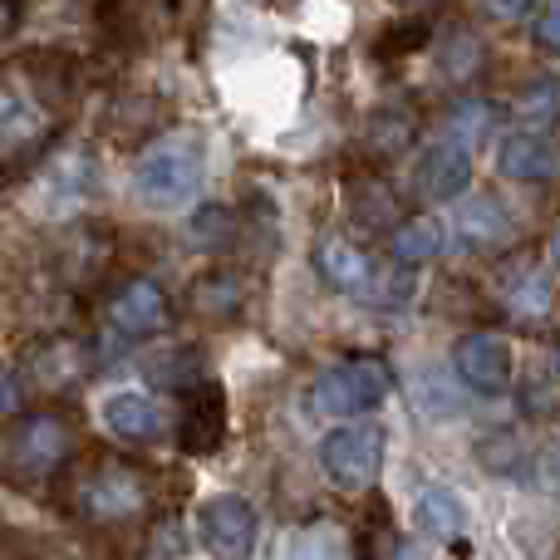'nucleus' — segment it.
<instances>
[{
  "label": "nucleus",
  "instance_id": "obj_1",
  "mask_svg": "<svg viewBox=\"0 0 560 560\" xmlns=\"http://www.w3.org/2000/svg\"><path fill=\"white\" fill-rule=\"evenodd\" d=\"M202 177H207L202 138L167 133L133 158L128 187H133V197L148 207V212H183V207L202 192Z\"/></svg>",
  "mask_w": 560,
  "mask_h": 560
},
{
  "label": "nucleus",
  "instance_id": "obj_2",
  "mask_svg": "<svg viewBox=\"0 0 560 560\" xmlns=\"http://www.w3.org/2000/svg\"><path fill=\"white\" fill-rule=\"evenodd\" d=\"M315 271L329 290L364 300V305H404V300H413V276L384 266L374 252L345 242V236H325L315 246Z\"/></svg>",
  "mask_w": 560,
  "mask_h": 560
},
{
  "label": "nucleus",
  "instance_id": "obj_3",
  "mask_svg": "<svg viewBox=\"0 0 560 560\" xmlns=\"http://www.w3.org/2000/svg\"><path fill=\"white\" fill-rule=\"evenodd\" d=\"M388 388H394V378H388L384 364L349 359V364L319 369L315 384H310V404L325 418H369L374 408H384Z\"/></svg>",
  "mask_w": 560,
  "mask_h": 560
},
{
  "label": "nucleus",
  "instance_id": "obj_4",
  "mask_svg": "<svg viewBox=\"0 0 560 560\" xmlns=\"http://www.w3.org/2000/svg\"><path fill=\"white\" fill-rule=\"evenodd\" d=\"M319 467L339 492H364L384 472V428L378 423H339L319 438Z\"/></svg>",
  "mask_w": 560,
  "mask_h": 560
},
{
  "label": "nucleus",
  "instance_id": "obj_5",
  "mask_svg": "<svg viewBox=\"0 0 560 560\" xmlns=\"http://www.w3.org/2000/svg\"><path fill=\"white\" fill-rule=\"evenodd\" d=\"M74 457V433H69L65 418L55 413H30L10 428L5 438V467L25 482H45L59 467Z\"/></svg>",
  "mask_w": 560,
  "mask_h": 560
},
{
  "label": "nucleus",
  "instance_id": "obj_6",
  "mask_svg": "<svg viewBox=\"0 0 560 560\" xmlns=\"http://www.w3.org/2000/svg\"><path fill=\"white\" fill-rule=\"evenodd\" d=\"M256 536H261V516L246 497L222 492V497H207L197 506V541L202 551L212 556H252L256 551Z\"/></svg>",
  "mask_w": 560,
  "mask_h": 560
},
{
  "label": "nucleus",
  "instance_id": "obj_7",
  "mask_svg": "<svg viewBox=\"0 0 560 560\" xmlns=\"http://www.w3.org/2000/svg\"><path fill=\"white\" fill-rule=\"evenodd\" d=\"M183 394V413H177V443H183V453H217L226 438V394L217 378L197 374L192 384L177 388Z\"/></svg>",
  "mask_w": 560,
  "mask_h": 560
},
{
  "label": "nucleus",
  "instance_id": "obj_8",
  "mask_svg": "<svg viewBox=\"0 0 560 560\" xmlns=\"http://www.w3.org/2000/svg\"><path fill=\"white\" fill-rule=\"evenodd\" d=\"M453 374L463 378L472 394H506L512 388V345H506L502 335H492V329H472V335L457 339L453 349Z\"/></svg>",
  "mask_w": 560,
  "mask_h": 560
},
{
  "label": "nucleus",
  "instance_id": "obj_9",
  "mask_svg": "<svg viewBox=\"0 0 560 560\" xmlns=\"http://www.w3.org/2000/svg\"><path fill=\"white\" fill-rule=\"evenodd\" d=\"M472 183V153L463 138H433L413 163V187L428 202H453Z\"/></svg>",
  "mask_w": 560,
  "mask_h": 560
},
{
  "label": "nucleus",
  "instance_id": "obj_10",
  "mask_svg": "<svg viewBox=\"0 0 560 560\" xmlns=\"http://www.w3.org/2000/svg\"><path fill=\"white\" fill-rule=\"evenodd\" d=\"M79 506H84L94 522H133L148 506V487H143V477L128 472V467H104V472H94L79 487Z\"/></svg>",
  "mask_w": 560,
  "mask_h": 560
},
{
  "label": "nucleus",
  "instance_id": "obj_11",
  "mask_svg": "<svg viewBox=\"0 0 560 560\" xmlns=\"http://www.w3.org/2000/svg\"><path fill=\"white\" fill-rule=\"evenodd\" d=\"M98 418H104L108 438H118V443H128V447H143L163 433V408L148 394H138V388H114V394H104Z\"/></svg>",
  "mask_w": 560,
  "mask_h": 560
},
{
  "label": "nucleus",
  "instance_id": "obj_12",
  "mask_svg": "<svg viewBox=\"0 0 560 560\" xmlns=\"http://www.w3.org/2000/svg\"><path fill=\"white\" fill-rule=\"evenodd\" d=\"M167 319V295L153 285V280H128L114 300H108V325L124 339H148L158 335Z\"/></svg>",
  "mask_w": 560,
  "mask_h": 560
},
{
  "label": "nucleus",
  "instance_id": "obj_13",
  "mask_svg": "<svg viewBox=\"0 0 560 560\" xmlns=\"http://www.w3.org/2000/svg\"><path fill=\"white\" fill-rule=\"evenodd\" d=\"M497 167H502L506 177H516V183H551L556 177V143L546 138V128L526 124V128H516V133L502 138Z\"/></svg>",
  "mask_w": 560,
  "mask_h": 560
},
{
  "label": "nucleus",
  "instance_id": "obj_14",
  "mask_svg": "<svg viewBox=\"0 0 560 560\" xmlns=\"http://www.w3.org/2000/svg\"><path fill=\"white\" fill-rule=\"evenodd\" d=\"M453 236L467 252H497L502 242H512V212L497 197H472L453 217Z\"/></svg>",
  "mask_w": 560,
  "mask_h": 560
},
{
  "label": "nucleus",
  "instance_id": "obj_15",
  "mask_svg": "<svg viewBox=\"0 0 560 560\" xmlns=\"http://www.w3.org/2000/svg\"><path fill=\"white\" fill-rule=\"evenodd\" d=\"M39 138H45V114H39V104L10 74H0V148L20 153V148H35Z\"/></svg>",
  "mask_w": 560,
  "mask_h": 560
},
{
  "label": "nucleus",
  "instance_id": "obj_16",
  "mask_svg": "<svg viewBox=\"0 0 560 560\" xmlns=\"http://www.w3.org/2000/svg\"><path fill=\"white\" fill-rule=\"evenodd\" d=\"M388 252H394L398 266L433 261V256L443 252V222H438V217H408V222L394 226V236H388Z\"/></svg>",
  "mask_w": 560,
  "mask_h": 560
},
{
  "label": "nucleus",
  "instance_id": "obj_17",
  "mask_svg": "<svg viewBox=\"0 0 560 560\" xmlns=\"http://www.w3.org/2000/svg\"><path fill=\"white\" fill-rule=\"evenodd\" d=\"M418 526L423 532H433V536H463L467 532V506H463V497L453 492V487H443V482H433V487H423V497H418Z\"/></svg>",
  "mask_w": 560,
  "mask_h": 560
},
{
  "label": "nucleus",
  "instance_id": "obj_18",
  "mask_svg": "<svg viewBox=\"0 0 560 560\" xmlns=\"http://www.w3.org/2000/svg\"><path fill=\"white\" fill-rule=\"evenodd\" d=\"M408 394H413V404H418V413H423V418H463L467 413L463 388H457L443 369H423V374L413 378V388H408Z\"/></svg>",
  "mask_w": 560,
  "mask_h": 560
},
{
  "label": "nucleus",
  "instance_id": "obj_19",
  "mask_svg": "<svg viewBox=\"0 0 560 560\" xmlns=\"http://www.w3.org/2000/svg\"><path fill=\"white\" fill-rule=\"evenodd\" d=\"M502 285H506L512 310H522V315H541V310L551 305V280L536 271V261H516Z\"/></svg>",
  "mask_w": 560,
  "mask_h": 560
},
{
  "label": "nucleus",
  "instance_id": "obj_20",
  "mask_svg": "<svg viewBox=\"0 0 560 560\" xmlns=\"http://www.w3.org/2000/svg\"><path fill=\"white\" fill-rule=\"evenodd\" d=\"M192 305L197 310H202V315H232V310L236 305H242V280H236V276H222V271H217V276H202V280H197V285H192Z\"/></svg>",
  "mask_w": 560,
  "mask_h": 560
},
{
  "label": "nucleus",
  "instance_id": "obj_21",
  "mask_svg": "<svg viewBox=\"0 0 560 560\" xmlns=\"http://www.w3.org/2000/svg\"><path fill=\"white\" fill-rule=\"evenodd\" d=\"M477 457H482L487 472H522L526 463H532V453L522 447V438L512 433V428H502V433L482 438V447H477Z\"/></svg>",
  "mask_w": 560,
  "mask_h": 560
},
{
  "label": "nucleus",
  "instance_id": "obj_22",
  "mask_svg": "<svg viewBox=\"0 0 560 560\" xmlns=\"http://www.w3.org/2000/svg\"><path fill=\"white\" fill-rule=\"evenodd\" d=\"M192 242L197 246H207V252H217V246H226L232 242V212L226 207H197L192 212Z\"/></svg>",
  "mask_w": 560,
  "mask_h": 560
},
{
  "label": "nucleus",
  "instance_id": "obj_23",
  "mask_svg": "<svg viewBox=\"0 0 560 560\" xmlns=\"http://www.w3.org/2000/svg\"><path fill=\"white\" fill-rule=\"evenodd\" d=\"M388 212H394V197H388L378 183H369V197H364V187H354V222L359 226L374 232V226L388 222Z\"/></svg>",
  "mask_w": 560,
  "mask_h": 560
},
{
  "label": "nucleus",
  "instance_id": "obj_24",
  "mask_svg": "<svg viewBox=\"0 0 560 560\" xmlns=\"http://www.w3.org/2000/svg\"><path fill=\"white\" fill-rule=\"evenodd\" d=\"M516 114H522L526 124H541V128L551 124V118H556V84H551V79H541V84L526 89V94L516 98Z\"/></svg>",
  "mask_w": 560,
  "mask_h": 560
},
{
  "label": "nucleus",
  "instance_id": "obj_25",
  "mask_svg": "<svg viewBox=\"0 0 560 560\" xmlns=\"http://www.w3.org/2000/svg\"><path fill=\"white\" fill-rule=\"evenodd\" d=\"M487 124H492V108L487 104H477V98H463V104L453 108V128L463 138H477V133H487ZM453 133V138H457Z\"/></svg>",
  "mask_w": 560,
  "mask_h": 560
},
{
  "label": "nucleus",
  "instance_id": "obj_26",
  "mask_svg": "<svg viewBox=\"0 0 560 560\" xmlns=\"http://www.w3.org/2000/svg\"><path fill=\"white\" fill-rule=\"evenodd\" d=\"M536 49H541V55H560V10L556 5H546L541 15H536Z\"/></svg>",
  "mask_w": 560,
  "mask_h": 560
},
{
  "label": "nucleus",
  "instance_id": "obj_27",
  "mask_svg": "<svg viewBox=\"0 0 560 560\" xmlns=\"http://www.w3.org/2000/svg\"><path fill=\"white\" fill-rule=\"evenodd\" d=\"M15 408H20V384H15V374H10V369H0V418L15 413Z\"/></svg>",
  "mask_w": 560,
  "mask_h": 560
},
{
  "label": "nucleus",
  "instance_id": "obj_28",
  "mask_svg": "<svg viewBox=\"0 0 560 560\" xmlns=\"http://www.w3.org/2000/svg\"><path fill=\"white\" fill-rule=\"evenodd\" d=\"M532 5H536V0H487V10H492V15H502V20L532 15Z\"/></svg>",
  "mask_w": 560,
  "mask_h": 560
},
{
  "label": "nucleus",
  "instance_id": "obj_29",
  "mask_svg": "<svg viewBox=\"0 0 560 560\" xmlns=\"http://www.w3.org/2000/svg\"><path fill=\"white\" fill-rule=\"evenodd\" d=\"M408 5H423V0H408Z\"/></svg>",
  "mask_w": 560,
  "mask_h": 560
}]
</instances>
